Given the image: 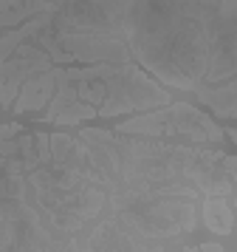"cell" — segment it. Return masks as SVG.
<instances>
[{
  "mask_svg": "<svg viewBox=\"0 0 237 252\" xmlns=\"http://www.w3.org/2000/svg\"><path fill=\"white\" fill-rule=\"evenodd\" d=\"M206 221L214 232H229L232 229V210L223 201H206Z\"/></svg>",
  "mask_w": 237,
  "mask_h": 252,
  "instance_id": "obj_1",
  "label": "cell"
}]
</instances>
